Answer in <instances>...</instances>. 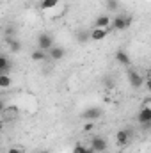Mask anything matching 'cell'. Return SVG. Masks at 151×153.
<instances>
[{"label":"cell","mask_w":151,"mask_h":153,"mask_svg":"<svg viewBox=\"0 0 151 153\" xmlns=\"http://www.w3.org/2000/svg\"><path fill=\"white\" fill-rule=\"evenodd\" d=\"M53 46H55V45H53V38H52L48 32L39 34V38H38V48L39 50H43V52H50Z\"/></svg>","instance_id":"obj_3"},{"label":"cell","mask_w":151,"mask_h":153,"mask_svg":"<svg viewBox=\"0 0 151 153\" xmlns=\"http://www.w3.org/2000/svg\"><path fill=\"white\" fill-rule=\"evenodd\" d=\"M103 114V111L100 107H89L85 112H84V119H89V121H94V119H100Z\"/></svg>","instance_id":"obj_6"},{"label":"cell","mask_w":151,"mask_h":153,"mask_svg":"<svg viewBox=\"0 0 151 153\" xmlns=\"http://www.w3.org/2000/svg\"><path fill=\"white\" fill-rule=\"evenodd\" d=\"M9 68H11V64H9V59H7L5 55H2V57H0V75H5Z\"/></svg>","instance_id":"obj_14"},{"label":"cell","mask_w":151,"mask_h":153,"mask_svg":"<svg viewBox=\"0 0 151 153\" xmlns=\"http://www.w3.org/2000/svg\"><path fill=\"white\" fill-rule=\"evenodd\" d=\"M132 25V16H126V14H117L112 18V27L114 30H124Z\"/></svg>","instance_id":"obj_1"},{"label":"cell","mask_w":151,"mask_h":153,"mask_svg":"<svg viewBox=\"0 0 151 153\" xmlns=\"http://www.w3.org/2000/svg\"><path fill=\"white\" fill-rule=\"evenodd\" d=\"M84 130H85V132H89V130H93V123H87V125L84 126Z\"/></svg>","instance_id":"obj_22"},{"label":"cell","mask_w":151,"mask_h":153,"mask_svg":"<svg viewBox=\"0 0 151 153\" xmlns=\"http://www.w3.org/2000/svg\"><path fill=\"white\" fill-rule=\"evenodd\" d=\"M137 121H139L141 125L150 126L151 128V105H144V107L139 111V114H137Z\"/></svg>","instance_id":"obj_4"},{"label":"cell","mask_w":151,"mask_h":153,"mask_svg":"<svg viewBox=\"0 0 151 153\" xmlns=\"http://www.w3.org/2000/svg\"><path fill=\"white\" fill-rule=\"evenodd\" d=\"M7 153H21V150H20V148H9Z\"/></svg>","instance_id":"obj_21"},{"label":"cell","mask_w":151,"mask_h":153,"mask_svg":"<svg viewBox=\"0 0 151 153\" xmlns=\"http://www.w3.org/2000/svg\"><path fill=\"white\" fill-rule=\"evenodd\" d=\"M64 55H66V48L64 46H53L48 52V57L52 61H61V59H64Z\"/></svg>","instance_id":"obj_8"},{"label":"cell","mask_w":151,"mask_h":153,"mask_svg":"<svg viewBox=\"0 0 151 153\" xmlns=\"http://www.w3.org/2000/svg\"><path fill=\"white\" fill-rule=\"evenodd\" d=\"M115 141H117V144H119V146L128 144V141H130V130H126V128L119 130V132L115 134Z\"/></svg>","instance_id":"obj_10"},{"label":"cell","mask_w":151,"mask_h":153,"mask_svg":"<svg viewBox=\"0 0 151 153\" xmlns=\"http://www.w3.org/2000/svg\"><path fill=\"white\" fill-rule=\"evenodd\" d=\"M73 153H96V152H94L91 146L87 148V146H84V144L78 143V144H75V148H73Z\"/></svg>","instance_id":"obj_16"},{"label":"cell","mask_w":151,"mask_h":153,"mask_svg":"<svg viewBox=\"0 0 151 153\" xmlns=\"http://www.w3.org/2000/svg\"><path fill=\"white\" fill-rule=\"evenodd\" d=\"M94 27H100V29H110V27H112V18H110L109 14H101V16L96 18Z\"/></svg>","instance_id":"obj_7"},{"label":"cell","mask_w":151,"mask_h":153,"mask_svg":"<svg viewBox=\"0 0 151 153\" xmlns=\"http://www.w3.org/2000/svg\"><path fill=\"white\" fill-rule=\"evenodd\" d=\"M61 0H41V9L43 11H48V9H53L59 5Z\"/></svg>","instance_id":"obj_13"},{"label":"cell","mask_w":151,"mask_h":153,"mask_svg":"<svg viewBox=\"0 0 151 153\" xmlns=\"http://www.w3.org/2000/svg\"><path fill=\"white\" fill-rule=\"evenodd\" d=\"M7 43H9V50H11V52H14V53H16V52H20V50H21V43H20L18 39L9 38V39H7Z\"/></svg>","instance_id":"obj_15"},{"label":"cell","mask_w":151,"mask_h":153,"mask_svg":"<svg viewBox=\"0 0 151 153\" xmlns=\"http://www.w3.org/2000/svg\"><path fill=\"white\" fill-rule=\"evenodd\" d=\"M39 153H50V152H46V150H43V152H39Z\"/></svg>","instance_id":"obj_23"},{"label":"cell","mask_w":151,"mask_h":153,"mask_svg":"<svg viewBox=\"0 0 151 153\" xmlns=\"http://www.w3.org/2000/svg\"><path fill=\"white\" fill-rule=\"evenodd\" d=\"M9 85H11V76L7 75V73L5 75H0V87L2 89H7Z\"/></svg>","instance_id":"obj_18"},{"label":"cell","mask_w":151,"mask_h":153,"mask_svg":"<svg viewBox=\"0 0 151 153\" xmlns=\"http://www.w3.org/2000/svg\"><path fill=\"white\" fill-rule=\"evenodd\" d=\"M126 76H128V82H130V85H132L133 89H141V87L146 84V78L141 75L139 71H135V70H128Z\"/></svg>","instance_id":"obj_2"},{"label":"cell","mask_w":151,"mask_h":153,"mask_svg":"<svg viewBox=\"0 0 151 153\" xmlns=\"http://www.w3.org/2000/svg\"><path fill=\"white\" fill-rule=\"evenodd\" d=\"M87 39H91V32H85V30H78L76 32V41L78 43H85Z\"/></svg>","instance_id":"obj_17"},{"label":"cell","mask_w":151,"mask_h":153,"mask_svg":"<svg viewBox=\"0 0 151 153\" xmlns=\"http://www.w3.org/2000/svg\"><path fill=\"white\" fill-rule=\"evenodd\" d=\"M32 61H36V62H41V61H46V59H50L48 57V52H43V50H39V48H36L34 52H32Z\"/></svg>","instance_id":"obj_12"},{"label":"cell","mask_w":151,"mask_h":153,"mask_svg":"<svg viewBox=\"0 0 151 153\" xmlns=\"http://www.w3.org/2000/svg\"><path fill=\"white\" fill-rule=\"evenodd\" d=\"M91 148H93L96 153H103L105 150H107V139H105V137H100V135L93 137V141H91Z\"/></svg>","instance_id":"obj_5"},{"label":"cell","mask_w":151,"mask_h":153,"mask_svg":"<svg viewBox=\"0 0 151 153\" xmlns=\"http://www.w3.org/2000/svg\"><path fill=\"white\" fill-rule=\"evenodd\" d=\"M107 9H109V11L119 9V0H107Z\"/></svg>","instance_id":"obj_19"},{"label":"cell","mask_w":151,"mask_h":153,"mask_svg":"<svg viewBox=\"0 0 151 153\" xmlns=\"http://www.w3.org/2000/svg\"><path fill=\"white\" fill-rule=\"evenodd\" d=\"M115 61H117L121 66H130V62H132V61H130V55H128L124 50H117V52H115Z\"/></svg>","instance_id":"obj_11"},{"label":"cell","mask_w":151,"mask_h":153,"mask_svg":"<svg viewBox=\"0 0 151 153\" xmlns=\"http://www.w3.org/2000/svg\"><path fill=\"white\" fill-rule=\"evenodd\" d=\"M109 36V29H100V27H94L91 30V39L93 41H101Z\"/></svg>","instance_id":"obj_9"},{"label":"cell","mask_w":151,"mask_h":153,"mask_svg":"<svg viewBox=\"0 0 151 153\" xmlns=\"http://www.w3.org/2000/svg\"><path fill=\"white\" fill-rule=\"evenodd\" d=\"M144 87H146V89L151 93V76H148V78H146V84H144Z\"/></svg>","instance_id":"obj_20"}]
</instances>
